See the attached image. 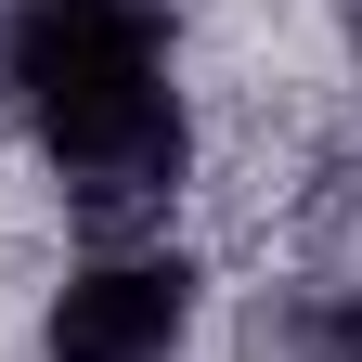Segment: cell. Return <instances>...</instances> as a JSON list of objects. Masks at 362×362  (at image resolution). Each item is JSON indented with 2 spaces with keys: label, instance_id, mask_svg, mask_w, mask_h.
Listing matches in <instances>:
<instances>
[{
  "label": "cell",
  "instance_id": "obj_1",
  "mask_svg": "<svg viewBox=\"0 0 362 362\" xmlns=\"http://www.w3.org/2000/svg\"><path fill=\"white\" fill-rule=\"evenodd\" d=\"M0 65H13L52 168L90 207H143V194L181 181V104L156 78L168 65L156 0H26L13 39H0Z\"/></svg>",
  "mask_w": 362,
  "mask_h": 362
},
{
  "label": "cell",
  "instance_id": "obj_2",
  "mask_svg": "<svg viewBox=\"0 0 362 362\" xmlns=\"http://www.w3.org/2000/svg\"><path fill=\"white\" fill-rule=\"evenodd\" d=\"M194 324V272L181 259H104L52 298V362H168Z\"/></svg>",
  "mask_w": 362,
  "mask_h": 362
},
{
  "label": "cell",
  "instance_id": "obj_3",
  "mask_svg": "<svg viewBox=\"0 0 362 362\" xmlns=\"http://www.w3.org/2000/svg\"><path fill=\"white\" fill-rule=\"evenodd\" d=\"M310 362H362V310H324L310 324Z\"/></svg>",
  "mask_w": 362,
  "mask_h": 362
}]
</instances>
